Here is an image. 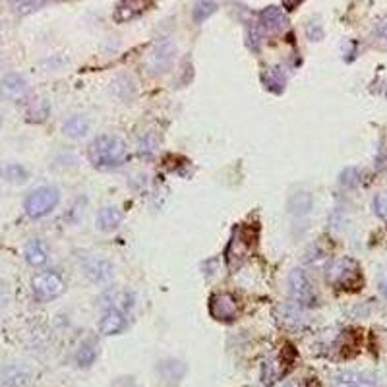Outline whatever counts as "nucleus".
<instances>
[{
	"mask_svg": "<svg viewBox=\"0 0 387 387\" xmlns=\"http://www.w3.org/2000/svg\"><path fill=\"white\" fill-rule=\"evenodd\" d=\"M252 238H254V234H250L248 229H244V227H238L232 231L231 241L225 248V261H227L229 269H236L244 259L248 258Z\"/></svg>",
	"mask_w": 387,
	"mask_h": 387,
	"instance_id": "obj_6",
	"label": "nucleus"
},
{
	"mask_svg": "<svg viewBox=\"0 0 387 387\" xmlns=\"http://www.w3.org/2000/svg\"><path fill=\"white\" fill-rule=\"evenodd\" d=\"M31 291H33L35 301L39 302H51L54 298H59L61 294L66 291V281L59 271H39L37 275H33L31 281Z\"/></svg>",
	"mask_w": 387,
	"mask_h": 387,
	"instance_id": "obj_4",
	"label": "nucleus"
},
{
	"mask_svg": "<svg viewBox=\"0 0 387 387\" xmlns=\"http://www.w3.org/2000/svg\"><path fill=\"white\" fill-rule=\"evenodd\" d=\"M47 0H17V12L20 14H27V12H33V10L41 8Z\"/></svg>",
	"mask_w": 387,
	"mask_h": 387,
	"instance_id": "obj_27",
	"label": "nucleus"
},
{
	"mask_svg": "<svg viewBox=\"0 0 387 387\" xmlns=\"http://www.w3.org/2000/svg\"><path fill=\"white\" fill-rule=\"evenodd\" d=\"M2 122H4V121H2V116H0V128H2Z\"/></svg>",
	"mask_w": 387,
	"mask_h": 387,
	"instance_id": "obj_32",
	"label": "nucleus"
},
{
	"mask_svg": "<svg viewBox=\"0 0 387 387\" xmlns=\"http://www.w3.org/2000/svg\"><path fill=\"white\" fill-rule=\"evenodd\" d=\"M29 93V86H27V79L22 74L16 72H10L6 76L0 79V97L12 101V103H20L24 101Z\"/></svg>",
	"mask_w": 387,
	"mask_h": 387,
	"instance_id": "obj_10",
	"label": "nucleus"
},
{
	"mask_svg": "<svg viewBox=\"0 0 387 387\" xmlns=\"http://www.w3.org/2000/svg\"><path fill=\"white\" fill-rule=\"evenodd\" d=\"M312 196L308 192H296L293 194L289 202H287V207H289V213L293 217H304L308 215L310 209H312Z\"/></svg>",
	"mask_w": 387,
	"mask_h": 387,
	"instance_id": "obj_15",
	"label": "nucleus"
},
{
	"mask_svg": "<svg viewBox=\"0 0 387 387\" xmlns=\"http://www.w3.org/2000/svg\"><path fill=\"white\" fill-rule=\"evenodd\" d=\"M4 179L12 184H24L29 176V172L26 171V167L20 163H10L6 169H4Z\"/></svg>",
	"mask_w": 387,
	"mask_h": 387,
	"instance_id": "obj_22",
	"label": "nucleus"
},
{
	"mask_svg": "<svg viewBox=\"0 0 387 387\" xmlns=\"http://www.w3.org/2000/svg\"><path fill=\"white\" fill-rule=\"evenodd\" d=\"M333 387H378L370 378L356 374V372H344L339 374L333 381Z\"/></svg>",
	"mask_w": 387,
	"mask_h": 387,
	"instance_id": "obj_17",
	"label": "nucleus"
},
{
	"mask_svg": "<svg viewBox=\"0 0 387 387\" xmlns=\"http://www.w3.org/2000/svg\"><path fill=\"white\" fill-rule=\"evenodd\" d=\"M91 124L84 114H70L62 122V134L70 139H84L89 134Z\"/></svg>",
	"mask_w": 387,
	"mask_h": 387,
	"instance_id": "obj_14",
	"label": "nucleus"
},
{
	"mask_svg": "<svg viewBox=\"0 0 387 387\" xmlns=\"http://www.w3.org/2000/svg\"><path fill=\"white\" fill-rule=\"evenodd\" d=\"M374 211L379 219L387 221V192H381L374 198Z\"/></svg>",
	"mask_w": 387,
	"mask_h": 387,
	"instance_id": "obj_26",
	"label": "nucleus"
},
{
	"mask_svg": "<svg viewBox=\"0 0 387 387\" xmlns=\"http://www.w3.org/2000/svg\"><path fill=\"white\" fill-rule=\"evenodd\" d=\"M61 202V190L56 186H37L24 199V211L29 219H43L52 213Z\"/></svg>",
	"mask_w": 387,
	"mask_h": 387,
	"instance_id": "obj_2",
	"label": "nucleus"
},
{
	"mask_svg": "<svg viewBox=\"0 0 387 387\" xmlns=\"http://www.w3.org/2000/svg\"><path fill=\"white\" fill-rule=\"evenodd\" d=\"M289 293H291L294 304L301 306V308H312V306L318 304V294L314 291L306 271L301 267L293 269L291 275H289Z\"/></svg>",
	"mask_w": 387,
	"mask_h": 387,
	"instance_id": "obj_5",
	"label": "nucleus"
},
{
	"mask_svg": "<svg viewBox=\"0 0 387 387\" xmlns=\"http://www.w3.org/2000/svg\"><path fill=\"white\" fill-rule=\"evenodd\" d=\"M264 84H266L271 91H275V93H281L284 87V76L281 74V70L279 68H269L264 74Z\"/></svg>",
	"mask_w": 387,
	"mask_h": 387,
	"instance_id": "obj_23",
	"label": "nucleus"
},
{
	"mask_svg": "<svg viewBox=\"0 0 387 387\" xmlns=\"http://www.w3.org/2000/svg\"><path fill=\"white\" fill-rule=\"evenodd\" d=\"M24 258L31 267H45L51 259V250L41 238H29L24 246Z\"/></svg>",
	"mask_w": 387,
	"mask_h": 387,
	"instance_id": "obj_12",
	"label": "nucleus"
},
{
	"mask_svg": "<svg viewBox=\"0 0 387 387\" xmlns=\"http://www.w3.org/2000/svg\"><path fill=\"white\" fill-rule=\"evenodd\" d=\"M109 306L107 308H119L122 312H126L128 308L134 306V296L128 291H114V293L107 294Z\"/></svg>",
	"mask_w": 387,
	"mask_h": 387,
	"instance_id": "obj_20",
	"label": "nucleus"
},
{
	"mask_svg": "<svg viewBox=\"0 0 387 387\" xmlns=\"http://www.w3.org/2000/svg\"><path fill=\"white\" fill-rule=\"evenodd\" d=\"M82 273L89 283L105 287L114 279V266L103 256H86L82 259Z\"/></svg>",
	"mask_w": 387,
	"mask_h": 387,
	"instance_id": "obj_7",
	"label": "nucleus"
},
{
	"mask_svg": "<svg viewBox=\"0 0 387 387\" xmlns=\"http://www.w3.org/2000/svg\"><path fill=\"white\" fill-rule=\"evenodd\" d=\"M283 372L284 370L279 358H269L261 368V379H264V384H275L277 379L283 376Z\"/></svg>",
	"mask_w": 387,
	"mask_h": 387,
	"instance_id": "obj_21",
	"label": "nucleus"
},
{
	"mask_svg": "<svg viewBox=\"0 0 387 387\" xmlns=\"http://www.w3.org/2000/svg\"><path fill=\"white\" fill-rule=\"evenodd\" d=\"M215 10L217 4L209 2V0H199L198 4H196V8H194V20H196V22H204V20L211 16Z\"/></svg>",
	"mask_w": 387,
	"mask_h": 387,
	"instance_id": "obj_25",
	"label": "nucleus"
},
{
	"mask_svg": "<svg viewBox=\"0 0 387 387\" xmlns=\"http://www.w3.org/2000/svg\"><path fill=\"white\" fill-rule=\"evenodd\" d=\"M95 225L101 232H114L122 225V211L116 206H105L97 211Z\"/></svg>",
	"mask_w": 387,
	"mask_h": 387,
	"instance_id": "obj_13",
	"label": "nucleus"
},
{
	"mask_svg": "<svg viewBox=\"0 0 387 387\" xmlns=\"http://www.w3.org/2000/svg\"><path fill=\"white\" fill-rule=\"evenodd\" d=\"M0 174H2V165H0Z\"/></svg>",
	"mask_w": 387,
	"mask_h": 387,
	"instance_id": "obj_33",
	"label": "nucleus"
},
{
	"mask_svg": "<svg viewBox=\"0 0 387 387\" xmlns=\"http://www.w3.org/2000/svg\"><path fill=\"white\" fill-rule=\"evenodd\" d=\"M281 387H296V386H294L293 381H289V384H283V386H281Z\"/></svg>",
	"mask_w": 387,
	"mask_h": 387,
	"instance_id": "obj_31",
	"label": "nucleus"
},
{
	"mask_svg": "<svg viewBox=\"0 0 387 387\" xmlns=\"http://www.w3.org/2000/svg\"><path fill=\"white\" fill-rule=\"evenodd\" d=\"M238 302L229 293H215L209 298V314L217 321H234L238 316Z\"/></svg>",
	"mask_w": 387,
	"mask_h": 387,
	"instance_id": "obj_9",
	"label": "nucleus"
},
{
	"mask_svg": "<svg viewBox=\"0 0 387 387\" xmlns=\"http://www.w3.org/2000/svg\"><path fill=\"white\" fill-rule=\"evenodd\" d=\"M259 20H261L259 26L266 27L269 31H279V29H283L287 26V16L277 6H269V8L264 10Z\"/></svg>",
	"mask_w": 387,
	"mask_h": 387,
	"instance_id": "obj_16",
	"label": "nucleus"
},
{
	"mask_svg": "<svg viewBox=\"0 0 387 387\" xmlns=\"http://www.w3.org/2000/svg\"><path fill=\"white\" fill-rule=\"evenodd\" d=\"M29 379V374L24 368L20 366H8L4 370V376H2V381L6 387H24Z\"/></svg>",
	"mask_w": 387,
	"mask_h": 387,
	"instance_id": "obj_19",
	"label": "nucleus"
},
{
	"mask_svg": "<svg viewBox=\"0 0 387 387\" xmlns=\"http://www.w3.org/2000/svg\"><path fill=\"white\" fill-rule=\"evenodd\" d=\"M174 59H176V47L172 41L165 39L161 43L155 45V49L149 54V62L147 66L151 70V74L155 76H161L165 72H169L174 64Z\"/></svg>",
	"mask_w": 387,
	"mask_h": 387,
	"instance_id": "obj_8",
	"label": "nucleus"
},
{
	"mask_svg": "<svg viewBox=\"0 0 387 387\" xmlns=\"http://www.w3.org/2000/svg\"><path fill=\"white\" fill-rule=\"evenodd\" d=\"M376 37H378L379 41L387 43V20L386 22H379L378 26H376Z\"/></svg>",
	"mask_w": 387,
	"mask_h": 387,
	"instance_id": "obj_28",
	"label": "nucleus"
},
{
	"mask_svg": "<svg viewBox=\"0 0 387 387\" xmlns=\"http://www.w3.org/2000/svg\"><path fill=\"white\" fill-rule=\"evenodd\" d=\"M99 356V344L95 341H86L76 351V364L79 368H89Z\"/></svg>",
	"mask_w": 387,
	"mask_h": 387,
	"instance_id": "obj_18",
	"label": "nucleus"
},
{
	"mask_svg": "<svg viewBox=\"0 0 387 387\" xmlns=\"http://www.w3.org/2000/svg\"><path fill=\"white\" fill-rule=\"evenodd\" d=\"M128 329V318L126 312H122L119 308H107L103 312V316L99 319V331L103 335H119L122 331Z\"/></svg>",
	"mask_w": 387,
	"mask_h": 387,
	"instance_id": "obj_11",
	"label": "nucleus"
},
{
	"mask_svg": "<svg viewBox=\"0 0 387 387\" xmlns=\"http://www.w3.org/2000/svg\"><path fill=\"white\" fill-rule=\"evenodd\" d=\"M157 149H159V138H157V136H153L151 132H149V134H146L144 138L139 139L138 153L142 155V157H146V159H151Z\"/></svg>",
	"mask_w": 387,
	"mask_h": 387,
	"instance_id": "obj_24",
	"label": "nucleus"
},
{
	"mask_svg": "<svg viewBox=\"0 0 387 387\" xmlns=\"http://www.w3.org/2000/svg\"><path fill=\"white\" fill-rule=\"evenodd\" d=\"M6 296H8V284L0 281V302L6 301Z\"/></svg>",
	"mask_w": 387,
	"mask_h": 387,
	"instance_id": "obj_29",
	"label": "nucleus"
},
{
	"mask_svg": "<svg viewBox=\"0 0 387 387\" xmlns=\"http://www.w3.org/2000/svg\"><path fill=\"white\" fill-rule=\"evenodd\" d=\"M87 159L99 171H111L116 167H122L128 159V147L124 139L112 134H103L89 144L87 147Z\"/></svg>",
	"mask_w": 387,
	"mask_h": 387,
	"instance_id": "obj_1",
	"label": "nucleus"
},
{
	"mask_svg": "<svg viewBox=\"0 0 387 387\" xmlns=\"http://www.w3.org/2000/svg\"><path fill=\"white\" fill-rule=\"evenodd\" d=\"M379 289H381V293L387 296V269L384 271V275L379 277Z\"/></svg>",
	"mask_w": 387,
	"mask_h": 387,
	"instance_id": "obj_30",
	"label": "nucleus"
},
{
	"mask_svg": "<svg viewBox=\"0 0 387 387\" xmlns=\"http://www.w3.org/2000/svg\"><path fill=\"white\" fill-rule=\"evenodd\" d=\"M327 283L341 291H356L362 284V273L358 264L351 258H339L327 267Z\"/></svg>",
	"mask_w": 387,
	"mask_h": 387,
	"instance_id": "obj_3",
	"label": "nucleus"
}]
</instances>
